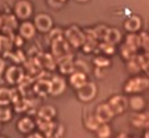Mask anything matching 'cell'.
<instances>
[{
    "mask_svg": "<svg viewBox=\"0 0 149 138\" xmlns=\"http://www.w3.org/2000/svg\"><path fill=\"white\" fill-rule=\"evenodd\" d=\"M93 62H94L95 67L103 68V70H106V68H108L111 66V59L108 58L107 55H103V54H98V55L93 59Z\"/></svg>",
    "mask_w": 149,
    "mask_h": 138,
    "instance_id": "27",
    "label": "cell"
},
{
    "mask_svg": "<svg viewBox=\"0 0 149 138\" xmlns=\"http://www.w3.org/2000/svg\"><path fill=\"white\" fill-rule=\"evenodd\" d=\"M33 24L36 26V30L40 33H49L53 29V17L48 13H37L33 19Z\"/></svg>",
    "mask_w": 149,
    "mask_h": 138,
    "instance_id": "7",
    "label": "cell"
},
{
    "mask_svg": "<svg viewBox=\"0 0 149 138\" xmlns=\"http://www.w3.org/2000/svg\"><path fill=\"white\" fill-rule=\"evenodd\" d=\"M143 55H144V58H145L146 63H148V66H149V51H145V53H144Z\"/></svg>",
    "mask_w": 149,
    "mask_h": 138,
    "instance_id": "39",
    "label": "cell"
},
{
    "mask_svg": "<svg viewBox=\"0 0 149 138\" xmlns=\"http://www.w3.org/2000/svg\"><path fill=\"white\" fill-rule=\"evenodd\" d=\"M65 3L66 0H48V6L53 9H59Z\"/></svg>",
    "mask_w": 149,
    "mask_h": 138,
    "instance_id": "34",
    "label": "cell"
},
{
    "mask_svg": "<svg viewBox=\"0 0 149 138\" xmlns=\"http://www.w3.org/2000/svg\"><path fill=\"white\" fill-rule=\"evenodd\" d=\"M24 76L25 75H24L23 68L17 65L9 66V67L4 71V78H6V80L9 84H13V86L21 84L24 80Z\"/></svg>",
    "mask_w": 149,
    "mask_h": 138,
    "instance_id": "9",
    "label": "cell"
},
{
    "mask_svg": "<svg viewBox=\"0 0 149 138\" xmlns=\"http://www.w3.org/2000/svg\"><path fill=\"white\" fill-rule=\"evenodd\" d=\"M149 88V78L145 75H133L124 83L123 91L127 95H136L141 93Z\"/></svg>",
    "mask_w": 149,
    "mask_h": 138,
    "instance_id": "1",
    "label": "cell"
},
{
    "mask_svg": "<svg viewBox=\"0 0 149 138\" xmlns=\"http://www.w3.org/2000/svg\"><path fill=\"white\" fill-rule=\"evenodd\" d=\"M37 34L36 26L32 21L25 20V21H21V24L19 25V36L23 39H33Z\"/></svg>",
    "mask_w": 149,
    "mask_h": 138,
    "instance_id": "15",
    "label": "cell"
},
{
    "mask_svg": "<svg viewBox=\"0 0 149 138\" xmlns=\"http://www.w3.org/2000/svg\"><path fill=\"white\" fill-rule=\"evenodd\" d=\"M49 33H50V41L52 42H54V41H57V39H59V38L63 37V30L59 29V28H53Z\"/></svg>",
    "mask_w": 149,
    "mask_h": 138,
    "instance_id": "32",
    "label": "cell"
},
{
    "mask_svg": "<svg viewBox=\"0 0 149 138\" xmlns=\"http://www.w3.org/2000/svg\"><path fill=\"white\" fill-rule=\"evenodd\" d=\"M52 51H53V55L56 57L57 59H61L63 57H68V55H71V46L68 43L63 37L54 42H52Z\"/></svg>",
    "mask_w": 149,
    "mask_h": 138,
    "instance_id": "10",
    "label": "cell"
},
{
    "mask_svg": "<svg viewBox=\"0 0 149 138\" xmlns=\"http://www.w3.org/2000/svg\"><path fill=\"white\" fill-rule=\"evenodd\" d=\"M94 115H95V117L98 118V121L100 122V124L110 122L111 120L115 117V115H113V112L111 110L110 105H108L107 103H100V104L95 108Z\"/></svg>",
    "mask_w": 149,
    "mask_h": 138,
    "instance_id": "12",
    "label": "cell"
},
{
    "mask_svg": "<svg viewBox=\"0 0 149 138\" xmlns=\"http://www.w3.org/2000/svg\"><path fill=\"white\" fill-rule=\"evenodd\" d=\"M36 120H33L29 116H23L19 118V121L16 124V129L21 134H29V133L34 132L36 129Z\"/></svg>",
    "mask_w": 149,
    "mask_h": 138,
    "instance_id": "14",
    "label": "cell"
},
{
    "mask_svg": "<svg viewBox=\"0 0 149 138\" xmlns=\"http://www.w3.org/2000/svg\"><path fill=\"white\" fill-rule=\"evenodd\" d=\"M144 138H149V126L145 128V132H144Z\"/></svg>",
    "mask_w": 149,
    "mask_h": 138,
    "instance_id": "40",
    "label": "cell"
},
{
    "mask_svg": "<svg viewBox=\"0 0 149 138\" xmlns=\"http://www.w3.org/2000/svg\"><path fill=\"white\" fill-rule=\"evenodd\" d=\"M125 66H127V71H128L130 74H132V75L141 74V72H144V71H146L149 68V66H148V63H146L144 55L143 54H137V53H136L131 59L127 61Z\"/></svg>",
    "mask_w": 149,
    "mask_h": 138,
    "instance_id": "5",
    "label": "cell"
},
{
    "mask_svg": "<svg viewBox=\"0 0 149 138\" xmlns=\"http://www.w3.org/2000/svg\"><path fill=\"white\" fill-rule=\"evenodd\" d=\"M4 71H6V61L3 58H0V78H1V75H4Z\"/></svg>",
    "mask_w": 149,
    "mask_h": 138,
    "instance_id": "36",
    "label": "cell"
},
{
    "mask_svg": "<svg viewBox=\"0 0 149 138\" xmlns=\"http://www.w3.org/2000/svg\"><path fill=\"white\" fill-rule=\"evenodd\" d=\"M34 92L40 96H45L49 95V80H38L34 84Z\"/></svg>",
    "mask_w": 149,
    "mask_h": 138,
    "instance_id": "28",
    "label": "cell"
},
{
    "mask_svg": "<svg viewBox=\"0 0 149 138\" xmlns=\"http://www.w3.org/2000/svg\"><path fill=\"white\" fill-rule=\"evenodd\" d=\"M145 107H146V100L140 93L132 95L128 99V108L132 109L133 112H141V110L145 109Z\"/></svg>",
    "mask_w": 149,
    "mask_h": 138,
    "instance_id": "19",
    "label": "cell"
},
{
    "mask_svg": "<svg viewBox=\"0 0 149 138\" xmlns=\"http://www.w3.org/2000/svg\"><path fill=\"white\" fill-rule=\"evenodd\" d=\"M127 33H139L143 28V19L137 14H130L123 24Z\"/></svg>",
    "mask_w": 149,
    "mask_h": 138,
    "instance_id": "13",
    "label": "cell"
},
{
    "mask_svg": "<svg viewBox=\"0 0 149 138\" xmlns=\"http://www.w3.org/2000/svg\"><path fill=\"white\" fill-rule=\"evenodd\" d=\"M107 29H108V26H106V25H98L95 28H93L95 38L98 41H103L104 37H106V33H107Z\"/></svg>",
    "mask_w": 149,
    "mask_h": 138,
    "instance_id": "30",
    "label": "cell"
},
{
    "mask_svg": "<svg viewBox=\"0 0 149 138\" xmlns=\"http://www.w3.org/2000/svg\"><path fill=\"white\" fill-rule=\"evenodd\" d=\"M87 80H88L87 74L83 72V71H78V70L73 71V72L70 74V76H69V84H70V87L73 88V90H78V88L82 87Z\"/></svg>",
    "mask_w": 149,
    "mask_h": 138,
    "instance_id": "16",
    "label": "cell"
},
{
    "mask_svg": "<svg viewBox=\"0 0 149 138\" xmlns=\"http://www.w3.org/2000/svg\"><path fill=\"white\" fill-rule=\"evenodd\" d=\"M58 68L62 74H69V75L73 71H75V62L73 59V55H68L58 59Z\"/></svg>",
    "mask_w": 149,
    "mask_h": 138,
    "instance_id": "20",
    "label": "cell"
},
{
    "mask_svg": "<svg viewBox=\"0 0 149 138\" xmlns=\"http://www.w3.org/2000/svg\"><path fill=\"white\" fill-rule=\"evenodd\" d=\"M66 90V80L61 75H54L49 80V95L52 96H59Z\"/></svg>",
    "mask_w": 149,
    "mask_h": 138,
    "instance_id": "11",
    "label": "cell"
},
{
    "mask_svg": "<svg viewBox=\"0 0 149 138\" xmlns=\"http://www.w3.org/2000/svg\"><path fill=\"white\" fill-rule=\"evenodd\" d=\"M136 138H137V137H136Z\"/></svg>",
    "mask_w": 149,
    "mask_h": 138,
    "instance_id": "43",
    "label": "cell"
},
{
    "mask_svg": "<svg viewBox=\"0 0 149 138\" xmlns=\"http://www.w3.org/2000/svg\"><path fill=\"white\" fill-rule=\"evenodd\" d=\"M107 104L110 105L111 110L115 116H120L127 112L128 109V99L124 95H113L108 99Z\"/></svg>",
    "mask_w": 149,
    "mask_h": 138,
    "instance_id": "6",
    "label": "cell"
},
{
    "mask_svg": "<svg viewBox=\"0 0 149 138\" xmlns=\"http://www.w3.org/2000/svg\"><path fill=\"white\" fill-rule=\"evenodd\" d=\"M130 122L133 128H137V129H145L149 126V103L146 104L144 110L133 112L130 118Z\"/></svg>",
    "mask_w": 149,
    "mask_h": 138,
    "instance_id": "8",
    "label": "cell"
},
{
    "mask_svg": "<svg viewBox=\"0 0 149 138\" xmlns=\"http://www.w3.org/2000/svg\"><path fill=\"white\" fill-rule=\"evenodd\" d=\"M121 39H123V34H121V32L119 30L118 28H108L103 41H106V42H108V43H112V45L116 46L118 43L121 42Z\"/></svg>",
    "mask_w": 149,
    "mask_h": 138,
    "instance_id": "23",
    "label": "cell"
},
{
    "mask_svg": "<svg viewBox=\"0 0 149 138\" xmlns=\"http://www.w3.org/2000/svg\"><path fill=\"white\" fill-rule=\"evenodd\" d=\"M45 138H62L65 135V125L61 122H52L50 128L46 130Z\"/></svg>",
    "mask_w": 149,
    "mask_h": 138,
    "instance_id": "22",
    "label": "cell"
},
{
    "mask_svg": "<svg viewBox=\"0 0 149 138\" xmlns=\"http://www.w3.org/2000/svg\"><path fill=\"white\" fill-rule=\"evenodd\" d=\"M77 3H87L88 0H75Z\"/></svg>",
    "mask_w": 149,
    "mask_h": 138,
    "instance_id": "41",
    "label": "cell"
},
{
    "mask_svg": "<svg viewBox=\"0 0 149 138\" xmlns=\"http://www.w3.org/2000/svg\"><path fill=\"white\" fill-rule=\"evenodd\" d=\"M63 38L68 41V43L73 49L82 48V45H83L84 41H86L83 29H81L77 25H70L69 28H66L65 30H63Z\"/></svg>",
    "mask_w": 149,
    "mask_h": 138,
    "instance_id": "2",
    "label": "cell"
},
{
    "mask_svg": "<svg viewBox=\"0 0 149 138\" xmlns=\"http://www.w3.org/2000/svg\"><path fill=\"white\" fill-rule=\"evenodd\" d=\"M94 133L96 134V138H111L112 137V128L110 126L108 122L100 124Z\"/></svg>",
    "mask_w": 149,
    "mask_h": 138,
    "instance_id": "26",
    "label": "cell"
},
{
    "mask_svg": "<svg viewBox=\"0 0 149 138\" xmlns=\"http://www.w3.org/2000/svg\"><path fill=\"white\" fill-rule=\"evenodd\" d=\"M140 39H141V49L144 51H149V33L146 32H140Z\"/></svg>",
    "mask_w": 149,
    "mask_h": 138,
    "instance_id": "31",
    "label": "cell"
},
{
    "mask_svg": "<svg viewBox=\"0 0 149 138\" xmlns=\"http://www.w3.org/2000/svg\"><path fill=\"white\" fill-rule=\"evenodd\" d=\"M116 138H131L130 135L127 134V133H124V132H121V133H119L118 135H116Z\"/></svg>",
    "mask_w": 149,
    "mask_h": 138,
    "instance_id": "38",
    "label": "cell"
},
{
    "mask_svg": "<svg viewBox=\"0 0 149 138\" xmlns=\"http://www.w3.org/2000/svg\"><path fill=\"white\" fill-rule=\"evenodd\" d=\"M124 46L132 50L133 53H137L141 49V39L139 33H127L125 38H124Z\"/></svg>",
    "mask_w": 149,
    "mask_h": 138,
    "instance_id": "17",
    "label": "cell"
},
{
    "mask_svg": "<svg viewBox=\"0 0 149 138\" xmlns=\"http://www.w3.org/2000/svg\"><path fill=\"white\" fill-rule=\"evenodd\" d=\"M26 138H45V135L41 132H32L29 134H26Z\"/></svg>",
    "mask_w": 149,
    "mask_h": 138,
    "instance_id": "35",
    "label": "cell"
},
{
    "mask_svg": "<svg viewBox=\"0 0 149 138\" xmlns=\"http://www.w3.org/2000/svg\"><path fill=\"white\" fill-rule=\"evenodd\" d=\"M57 115H58L57 108L53 107V105H42L37 110V117L42 118V120H46V121H54Z\"/></svg>",
    "mask_w": 149,
    "mask_h": 138,
    "instance_id": "18",
    "label": "cell"
},
{
    "mask_svg": "<svg viewBox=\"0 0 149 138\" xmlns=\"http://www.w3.org/2000/svg\"><path fill=\"white\" fill-rule=\"evenodd\" d=\"M103 68H99V67H95V70H94V74H95V76L96 78H103Z\"/></svg>",
    "mask_w": 149,
    "mask_h": 138,
    "instance_id": "37",
    "label": "cell"
},
{
    "mask_svg": "<svg viewBox=\"0 0 149 138\" xmlns=\"http://www.w3.org/2000/svg\"><path fill=\"white\" fill-rule=\"evenodd\" d=\"M135 54H136V53H133L132 50H130V49L127 48V46H124V45L121 46V49H120V55H121V58H123L125 62L128 61V59L132 58Z\"/></svg>",
    "mask_w": 149,
    "mask_h": 138,
    "instance_id": "33",
    "label": "cell"
},
{
    "mask_svg": "<svg viewBox=\"0 0 149 138\" xmlns=\"http://www.w3.org/2000/svg\"><path fill=\"white\" fill-rule=\"evenodd\" d=\"M83 125L87 130L95 132V130L98 129V126L100 125V122L98 121V118L95 117L94 113H84L83 115Z\"/></svg>",
    "mask_w": 149,
    "mask_h": 138,
    "instance_id": "24",
    "label": "cell"
},
{
    "mask_svg": "<svg viewBox=\"0 0 149 138\" xmlns=\"http://www.w3.org/2000/svg\"><path fill=\"white\" fill-rule=\"evenodd\" d=\"M96 50H98L100 54H103V55L111 57V55H113V54H115L116 46L112 45V43L106 42V41H100V42L98 43V49H96Z\"/></svg>",
    "mask_w": 149,
    "mask_h": 138,
    "instance_id": "25",
    "label": "cell"
},
{
    "mask_svg": "<svg viewBox=\"0 0 149 138\" xmlns=\"http://www.w3.org/2000/svg\"><path fill=\"white\" fill-rule=\"evenodd\" d=\"M16 91L8 87H0V105H11L16 101Z\"/></svg>",
    "mask_w": 149,
    "mask_h": 138,
    "instance_id": "21",
    "label": "cell"
},
{
    "mask_svg": "<svg viewBox=\"0 0 149 138\" xmlns=\"http://www.w3.org/2000/svg\"><path fill=\"white\" fill-rule=\"evenodd\" d=\"M77 97L79 101L82 103H90L98 95V86L91 80H87L82 87H79L78 90H75Z\"/></svg>",
    "mask_w": 149,
    "mask_h": 138,
    "instance_id": "3",
    "label": "cell"
},
{
    "mask_svg": "<svg viewBox=\"0 0 149 138\" xmlns=\"http://www.w3.org/2000/svg\"><path fill=\"white\" fill-rule=\"evenodd\" d=\"M34 12V7L29 0H17L13 6V14L17 20L25 21L32 17Z\"/></svg>",
    "mask_w": 149,
    "mask_h": 138,
    "instance_id": "4",
    "label": "cell"
},
{
    "mask_svg": "<svg viewBox=\"0 0 149 138\" xmlns=\"http://www.w3.org/2000/svg\"><path fill=\"white\" fill-rule=\"evenodd\" d=\"M12 109L11 105H0V124L1 122H8L12 120Z\"/></svg>",
    "mask_w": 149,
    "mask_h": 138,
    "instance_id": "29",
    "label": "cell"
},
{
    "mask_svg": "<svg viewBox=\"0 0 149 138\" xmlns=\"http://www.w3.org/2000/svg\"><path fill=\"white\" fill-rule=\"evenodd\" d=\"M3 24V17H1V14H0V25Z\"/></svg>",
    "mask_w": 149,
    "mask_h": 138,
    "instance_id": "42",
    "label": "cell"
}]
</instances>
